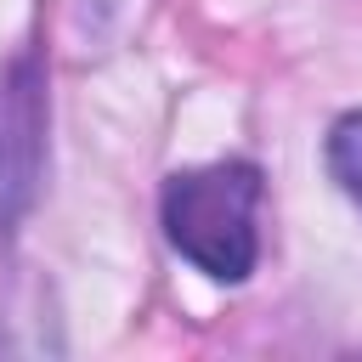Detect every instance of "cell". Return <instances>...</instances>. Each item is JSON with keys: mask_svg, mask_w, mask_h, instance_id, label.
Masks as SVG:
<instances>
[{"mask_svg": "<svg viewBox=\"0 0 362 362\" xmlns=\"http://www.w3.org/2000/svg\"><path fill=\"white\" fill-rule=\"evenodd\" d=\"M255 204H260V170L243 158L175 170L164 181V238L204 277L243 283L255 272V255H260Z\"/></svg>", "mask_w": 362, "mask_h": 362, "instance_id": "cell-1", "label": "cell"}, {"mask_svg": "<svg viewBox=\"0 0 362 362\" xmlns=\"http://www.w3.org/2000/svg\"><path fill=\"white\" fill-rule=\"evenodd\" d=\"M45 158V96L34 57H11L0 68V232L17 226L40 187Z\"/></svg>", "mask_w": 362, "mask_h": 362, "instance_id": "cell-2", "label": "cell"}, {"mask_svg": "<svg viewBox=\"0 0 362 362\" xmlns=\"http://www.w3.org/2000/svg\"><path fill=\"white\" fill-rule=\"evenodd\" d=\"M328 170H334V181L362 204V113H345V119L328 130Z\"/></svg>", "mask_w": 362, "mask_h": 362, "instance_id": "cell-3", "label": "cell"}]
</instances>
